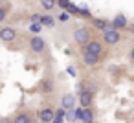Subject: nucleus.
<instances>
[{
    "instance_id": "obj_1",
    "label": "nucleus",
    "mask_w": 134,
    "mask_h": 123,
    "mask_svg": "<svg viewBox=\"0 0 134 123\" xmlns=\"http://www.w3.org/2000/svg\"><path fill=\"white\" fill-rule=\"evenodd\" d=\"M74 39H75L79 44H88L90 31H88L86 28H79V30H75V33H74Z\"/></svg>"
},
{
    "instance_id": "obj_2",
    "label": "nucleus",
    "mask_w": 134,
    "mask_h": 123,
    "mask_svg": "<svg viewBox=\"0 0 134 123\" xmlns=\"http://www.w3.org/2000/svg\"><path fill=\"white\" fill-rule=\"evenodd\" d=\"M15 30L13 28H2L0 30V39H2L4 42H9V41H13L15 39Z\"/></svg>"
},
{
    "instance_id": "obj_3",
    "label": "nucleus",
    "mask_w": 134,
    "mask_h": 123,
    "mask_svg": "<svg viewBox=\"0 0 134 123\" xmlns=\"http://www.w3.org/2000/svg\"><path fill=\"white\" fill-rule=\"evenodd\" d=\"M103 37H105V41H107L108 44H116V42L119 41V33H118L116 30H107V31L103 33Z\"/></svg>"
},
{
    "instance_id": "obj_4",
    "label": "nucleus",
    "mask_w": 134,
    "mask_h": 123,
    "mask_svg": "<svg viewBox=\"0 0 134 123\" xmlns=\"http://www.w3.org/2000/svg\"><path fill=\"white\" fill-rule=\"evenodd\" d=\"M85 53H92V55H99L101 53V44L99 42H88L86 44V50H85Z\"/></svg>"
},
{
    "instance_id": "obj_5",
    "label": "nucleus",
    "mask_w": 134,
    "mask_h": 123,
    "mask_svg": "<svg viewBox=\"0 0 134 123\" xmlns=\"http://www.w3.org/2000/svg\"><path fill=\"white\" fill-rule=\"evenodd\" d=\"M75 107V97H74V94H66L64 97H63V108L64 110H70V108H74Z\"/></svg>"
},
{
    "instance_id": "obj_6",
    "label": "nucleus",
    "mask_w": 134,
    "mask_h": 123,
    "mask_svg": "<svg viewBox=\"0 0 134 123\" xmlns=\"http://www.w3.org/2000/svg\"><path fill=\"white\" fill-rule=\"evenodd\" d=\"M31 50L37 52V53H41V52L44 50V41H42L41 37H33V39H31Z\"/></svg>"
},
{
    "instance_id": "obj_7",
    "label": "nucleus",
    "mask_w": 134,
    "mask_h": 123,
    "mask_svg": "<svg viewBox=\"0 0 134 123\" xmlns=\"http://www.w3.org/2000/svg\"><path fill=\"white\" fill-rule=\"evenodd\" d=\"M39 118H41L42 121H46V123H50V121H53V119H55V118H53V112H52L50 108H44V110H41Z\"/></svg>"
},
{
    "instance_id": "obj_8",
    "label": "nucleus",
    "mask_w": 134,
    "mask_h": 123,
    "mask_svg": "<svg viewBox=\"0 0 134 123\" xmlns=\"http://www.w3.org/2000/svg\"><path fill=\"white\" fill-rule=\"evenodd\" d=\"M112 24H114V28H123V26L127 24V20H125L123 15H116L114 20H112Z\"/></svg>"
},
{
    "instance_id": "obj_9",
    "label": "nucleus",
    "mask_w": 134,
    "mask_h": 123,
    "mask_svg": "<svg viewBox=\"0 0 134 123\" xmlns=\"http://www.w3.org/2000/svg\"><path fill=\"white\" fill-rule=\"evenodd\" d=\"M97 61H99V55H92V53H85V63H86V64H90V66H94V64H97Z\"/></svg>"
},
{
    "instance_id": "obj_10",
    "label": "nucleus",
    "mask_w": 134,
    "mask_h": 123,
    "mask_svg": "<svg viewBox=\"0 0 134 123\" xmlns=\"http://www.w3.org/2000/svg\"><path fill=\"white\" fill-rule=\"evenodd\" d=\"M79 99H81V105H83V107H88L90 101H92V94H90V92H81V97H79Z\"/></svg>"
},
{
    "instance_id": "obj_11",
    "label": "nucleus",
    "mask_w": 134,
    "mask_h": 123,
    "mask_svg": "<svg viewBox=\"0 0 134 123\" xmlns=\"http://www.w3.org/2000/svg\"><path fill=\"white\" fill-rule=\"evenodd\" d=\"M59 6L63 8V9H70V11H79V8H75V6H72L68 0H59Z\"/></svg>"
},
{
    "instance_id": "obj_12",
    "label": "nucleus",
    "mask_w": 134,
    "mask_h": 123,
    "mask_svg": "<svg viewBox=\"0 0 134 123\" xmlns=\"http://www.w3.org/2000/svg\"><path fill=\"white\" fill-rule=\"evenodd\" d=\"M81 119L85 123H92V112L88 108H83V114H81Z\"/></svg>"
},
{
    "instance_id": "obj_13",
    "label": "nucleus",
    "mask_w": 134,
    "mask_h": 123,
    "mask_svg": "<svg viewBox=\"0 0 134 123\" xmlns=\"http://www.w3.org/2000/svg\"><path fill=\"white\" fill-rule=\"evenodd\" d=\"M15 123H31V119H30L28 114H20V116L15 118Z\"/></svg>"
},
{
    "instance_id": "obj_14",
    "label": "nucleus",
    "mask_w": 134,
    "mask_h": 123,
    "mask_svg": "<svg viewBox=\"0 0 134 123\" xmlns=\"http://www.w3.org/2000/svg\"><path fill=\"white\" fill-rule=\"evenodd\" d=\"M41 24H44V26H50V28H52V26H53L55 22H53V19H52V17H42Z\"/></svg>"
},
{
    "instance_id": "obj_15",
    "label": "nucleus",
    "mask_w": 134,
    "mask_h": 123,
    "mask_svg": "<svg viewBox=\"0 0 134 123\" xmlns=\"http://www.w3.org/2000/svg\"><path fill=\"white\" fill-rule=\"evenodd\" d=\"M41 2H42V6H44L46 9H52V8H53V2H55V0H41Z\"/></svg>"
},
{
    "instance_id": "obj_16",
    "label": "nucleus",
    "mask_w": 134,
    "mask_h": 123,
    "mask_svg": "<svg viewBox=\"0 0 134 123\" xmlns=\"http://www.w3.org/2000/svg\"><path fill=\"white\" fill-rule=\"evenodd\" d=\"M96 26H97L99 30H105V31H107V22H105V20H99V19H97V20H96Z\"/></svg>"
},
{
    "instance_id": "obj_17",
    "label": "nucleus",
    "mask_w": 134,
    "mask_h": 123,
    "mask_svg": "<svg viewBox=\"0 0 134 123\" xmlns=\"http://www.w3.org/2000/svg\"><path fill=\"white\" fill-rule=\"evenodd\" d=\"M30 30H31L33 33H39V31H41V24H30Z\"/></svg>"
},
{
    "instance_id": "obj_18",
    "label": "nucleus",
    "mask_w": 134,
    "mask_h": 123,
    "mask_svg": "<svg viewBox=\"0 0 134 123\" xmlns=\"http://www.w3.org/2000/svg\"><path fill=\"white\" fill-rule=\"evenodd\" d=\"M79 11H81V13H85V15H86V13H88V11H90V9H88V6H86V4H81V6H79Z\"/></svg>"
},
{
    "instance_id": "obj_19",
    "label": "nucleus",
    "mask_w": 134,
    "mask_h": 123,
    "mask_svg": "<svg viewBox=\"0 0 134 123\" xmlns=\"http://www.w3.org/2000/svg\"><path fill=\"white\" fill-rule=\"evenodd\" d=\"M59 20H61V22H66V20H68V13H63V15L59 17Z\"/></svg>"
},
{
    "instance_id": "obj_20",
    "label": "nucleus",
    "mask_w": 134,
    "mask_h": 123,
    "mask_svg": "<svg viewBox=\"0 0 134 123\" xmlns=\"http://www.w3.org/2000/svg\"><path fill=\"white\" fill-rule=\"evenodd\" d=\"M66 72H68V74H70V75H75V70H74V68H72V66H68V68H66Z\"/></svg>"
},
{
    "instance_id": "obj_21",
    "label": "nucleus",
    "mask_w": 134,
    "mask_h": 123,
    "mask_svg": "<svg viewBox=\"0 0 134 123\" xmlns=\"http://www.w3.org/2000/svg\"><path fill=\"white\" fill-rule=\"evenodd\" d=\"M52 123H63V118H57V116H55V119H53Z\"/></svg>"
},
{
    "instance_id": "obj_22",
    "label": "nucleus",
    "mask_w": 134,
    "mask_h": 123,
    "mask_svg": "<svg viewBox=\"0 0 134 123\" xmlns=\"http://www.w3.org/2000/svg\"><path fill=\"white\" fill-rule=\"evenodd\" d=\"M4 17H6V9H2V11H0V20H4Z\"/></svg>"
},
{
    "instance_id": "obj_23",
    "label": "nucleus",
    "mask_w": 134,
    "mask_h": 123,
    "mask_svg": "<svg viewBox=\"0 0 134 123\" xmlns=\"http://www.w3.org/2000/svg\"><path fill=\"white\" fill-rule=\"evenodd\" d=\"M130 57H132V59H134V48H132V52H130Z\"/></svg>"
},
{
    "instance_id": "obj_24",
    "label": "nucleus",
    "mask_w": 134,
    "mask_h": 123,
    "mask_svg": "<svg viewBox=\"0 0 134 123\" xmlns=\"http://www.w3.org/2000/svg\"><path fill=\"white\" fill-rule=\"evenodd\" d=\"M132 31H134V22H132Z\"/></svg>"
},
{
    "instance_id": "obj_25",
    "label": "nucleus",
    "mask_w": 134,
    "mask_h": 123,
    "mask_svg": "<svg viewBox=\"0 0 134 123\" xmlns=\"http://www.w3.org/2000/svg\"><path fill=\"white\" fill-rule=\"evenodd\" d=\"M31 123H37V121H33V119H31Z\"/></svg>"
}]
</instances>
